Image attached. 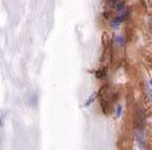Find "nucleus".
I'll use <instances>...</instances> for the list:
<instances>
[{
	"instance_id": "1",
	"label": "nucleus",
	"mask_w": 152,
	"mask_h": 150,
	"mask_svg": "<svg viewBox=\"0 0 152 150\" xmlns=\"http://www.w3.org/2000/svg\"><path fill=\"white\" fill-rule=\"evenodd\" d=\"M120 113H121V106H117V111H116V117H120Z\"/></svg>"
},
{
	"instance_id": "2",
	"label": "nucleus",
	"mask_w": 152,
	"mask_h": 150,
	"mask_svg": "<svg viewBox=\"0 0 152 150\" xmlns=\"http://www.w3.org/2000/svg\"><path fill=\"white\" fill-rule=\"evenodd\" d=\"M151 87H152V80H151Z\"/></svg>"
}]
</instances>
